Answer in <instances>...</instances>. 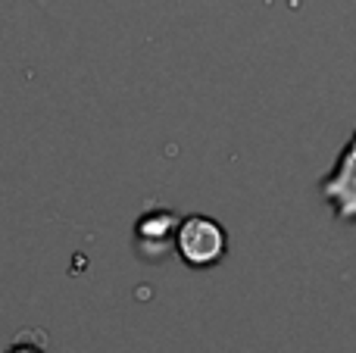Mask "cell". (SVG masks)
Returning a JSON list of instances; mask_svg holds the SVG:
<instances>
[{
  "instance_id": "6da1fadb",
  "label": "cell",
  "mask_w": 356,
  "mask_h": 353,
  "mask_svg": "<svg viewBox=\"0 0 356 353\" xmlns=\"http://www.w3.org/2000/svg\"><path fill=\"white\" fill-rule=\"evenodd\" d=\"M175 254L191 269H213L228 254V231L209 216H184L175 231Z\"/></svg>"
},
{
  "instance_id": "7a4b0ae2",
  "label": "cell",
  "mask_w": 356,
  "mask_h": 353,
  "mask_svg": "<svg viewBox=\"0 0 356 353\" xmlns=\"http://www.w3.org/2000/svg\"><path fill=\"white\" fill-rule=\"evenodd\" d=\"M319 191L334 206L338 222H356V131L347 141V147L341 150L334 169L322 179Z\"/></svg>"
},
{
  "instance_id": "3957f363",
  "label": "cell",
  "mask_w": 356,
  "mask_h": 353,
  "mask_svg": "<svg viewBox=\"0 0 356 353\" xmlns=\"http://www.w3.org/2000/svg\"><path fill=\"white\" fill-rule=\"evenodd\" d=\"M181 216L172 210H150L135 222V250L144 260H163L175 250V231Z\"/></svg>"
},
{
  "instance_id": "277c9868",
  "label": "cell",
  "mask_w": 356,
  "mask_h": 353,
  "mask_svg": "<svg viewBox=\"0 0 356 353\" xmlns=\"http://www.w3.org/2000/svg\"><path fill=\"white\" fill-rule=\"evenodd\" d=\"M31 338H35V331L19 335L16 341L6 347V353H44V335H38V341H31Z\"/></svg>"
}]
</instances>
